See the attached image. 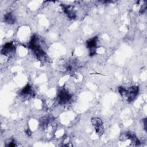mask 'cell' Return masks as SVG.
I'll use <instances>...</instances> for the list:
<instances>
[{"mask_svg": "<svg viewBox=\"0 0 147 147\" xmlns=\"http://www.w3.org/2000/svg\"><path fill=\"white\" fill-rule=\"evenodd\" d=\"M4 20L6 23L9 24H14L15 22V18L12 13H8L5 15Z\"/></svg>", "mask_w": 147, "mask_h": 147, "instance_id": "cell-4", "label": "cell"}, {"mask_svg": "<svg viewBox=\"0 0 147 147\" xmlns=\"http://www.w3.org/2000/svg\"><path fill=\"white\" fill-rule=\"evenodd\" d=\"M71 95L68 91L65 89L61 90L58 95V101L60 104H65L71 99Z\"/></svg>", "mask_w": 147, "mask_h": 147, "instance_id": "cell-1", "label": "cell"}, {"mask_svg": "<svg viewBox=\"0 0 147 147\" xmlns=\"http://www.w3.org/2000/svg\"><path fill=\"white\" fill-rule=\"evenodd\" d=\"M97 41H98L97 37H94V38H91L87 41L86 45H87V47L90 49L91 55H94L95 53V51L96 47L97 45Z\"/></svg>", "mask_w": 147, "mask_h": 147, "instance_id": "cell-3", "label": "cell"}, {"mask_svg": "<svg viewBox=\"0 0 147 147\" xmlns=\"http://www.w3.org/2000/svg\"><path fill=\"white\" fill-rule=\"evenodd\" d=\"M91 123L96 133L99 136L102 135L103 132V127L102 120L98 118H94L91 119Z\"/></svg>", "mask_w": 147, "mask_h": 147, "instance_id": "cell-2", "label": "cell"}]
</instances>
